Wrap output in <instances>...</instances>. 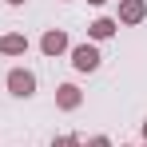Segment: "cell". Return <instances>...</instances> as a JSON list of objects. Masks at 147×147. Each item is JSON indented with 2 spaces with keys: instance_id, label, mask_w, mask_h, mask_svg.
I'll list each match as a JSON object with an SVG mask.
<instances>
[{
  "instance_id": "obj_10",
  "label": "cell",
  "mask_w": 147,
  "mask_h": 147,
  "mask_svg": "<svg viewBox=\"0 0 147 147\" xmlns=\"http://www.w3.org/2000/svg\"><path fill=\"white\" fill-rule=\"evenodd\" d=\"M88 4H96V8H103V4H107V0H88Z\"/></svg>"
},
{
  "instance_id": "obj_11",
  "label": "cell",
  "mask_w": 147,
  "mask_h": 147,
  "mask_svg": "<svg viewBox=\"0 0 147 147\" xmlns=\"http://www.w3.org/2000/svg\"><path fill=\"white\" fill-rule=\"evenodd\" d=\"M143 147H147V119H143Z\"/></svg>"
},
{
  "instance_id": "obj_7",
  "label": "cell",
  "mask_w": 147,
  "mask_h": 147,
  "mask_svg": "<svg viewBox=\"0 0 147 147\" xmlns=\"http://www.w3.org/2000/svg\"><path fill=\"white\" fill-rule=\"evenodd\" d=\"M28 52V36L24 32H4L0 36V56H24Z\"/></svg>"
},
{
  "instance_id": "obj_4",
  "label": "cell",
  "mask_w": 147,
  "mask_h": 147,
  "mask_svg": "<svg viewBox=\"0 0 147 147\" xmlns=\"http://www.w3.org/2000/svg\"><path fill=\"white\" fill-rule=\"evenodd\" d=\"M119 24H143L147 20V0H119Z\"/></svg>"
},
{
  "instance_id": "obj_5",
  "label": "cell",
  "mask_w": 147,
  "mask_h": 147,
  "mask_svg": "<svg viewBox=\"0 0 147 147\" xmlns=\"http://www.w3.org/2000/svg\"><path fill=\"white\" fill-rule=\"evenodd\" d=\"M115 32H119V20H115V16H96V20L88 24V40H92V44H96V40H111Z\"/></svg>"
},
{
  "instance_id": "obj_12",
  "label": "cell",
  "mask_w": 147,
  "mask_h": 147,
  "mask_svg": "<svg viewBox=\"0 0 147 147\" xmlns=\"http://www.w3.org/2000/svg\"><path fill=\"white\" fill-rule=\"evenodd\" d=\"M8 4H12V8H20V4H24V0H8Z\"/></svg>"
},
{
  "instance_id": "obj_8",
  "label": "cell",
  "mask_w": 147,
  "mask_h": 147,
  "mask_svg": "<svg viewBox=\"0 0 147 147\" xmlns=\"http://www.w3.org/2000/svg\"><path fill=\"white\" fill-rule=\"evenodd\" d=\"M52 147H84V139H80V135H56Z\"/></svg>"
},
{
  "instance_id": "obj_3",
  "label": "cell",
  "mask_w": 147,
  "mask_h": 147,
  "mask_svg": "<svg viewBox=\"0 0 147 147\" xmlns=\"http://www.w3.org/2000/svg\"><path fill=\"white\" fill-rule=\"evenodd\" d=\"M68 48H72V40H68L64 28H48V32L40 36V52H44V56H64Z\"/></svg>"
},
{
  "instance_id": "obj_13",
  "label": "cell",
  "mask_w": 147,
  "mask_h": 147,
  "mask_svg": "<svg viewBox=\"0 0 147 147\" xmlns=\"http://www.w3.org/2000/svg\"><path fill=\"white\" fill-rule=\"evenodd\" d=\"M123 147H127V143H123Z\"/></svg>"
},
{
  "instance_id": "obj_9",
  "label": "cell",
  "mask_w": 147,
  "mask_h": 147,
  "mask_svg": "<svg viewBox=\"0 0 147 147\" xmlns=\"http://www.w3.org/2000/svg\"><path fill=\"white\" fill-rule=\"evenodd\" d=\"M84 147H111L107 135H92V139H84Z\"/></svg>"
},
{
  "instance_id": "obj_1",
  "label": "cell",
  "mask_w": 147,
  "mask_h": 147,
  "mask_svg": "<svg viewBox=\"0 0 147 147\" xmlns=\"http://www.w3.org/2000/svg\"><path fill=\"white\" fill-rule=\"evenodd\" d=\"M68 56H72V68H76V72H99V64H103V52H99L92 40L72 44V48H68Z\"/></svg>"
},
{
  "instance_id": "obj_6",
  "label": "cell",
  "mask_w": 147,
  "mask_h": 147,
  "mask_svg": "<svg viewBox=\"0 0 147 147\" xmlns=\"http://www.w3.org/2000/svg\"><path fill=\"white\" fill-rule=\"evenodd\" d=\"M80 103H84V92L76 84H60L56 88V107L60 111H80Z\"/></svg>"
},
{
  "instance_id": "obj_2",
  "label": "cell",
  "mask_w": 147,
  "mask_h": 147,
  "mask_svg": "<svg viewBox=\"0 0 147 147\" xmlns=\"http://www.w3.org/2000/svg\"><path fill=\"white\" fill-rule=\"evenodd\" d=\"M4 88H8L16 99H32V96H36V72H28V68H12V72L4 76Z\"/></svg>"
}]
</instances>
